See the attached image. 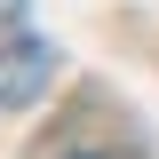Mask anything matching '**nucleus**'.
Returning <instances> with one entry per match:
<instances>
[{
	"label": "nucleus",
	"instance_id": "obj_1",
	"mask_svg": "<svg viewBox=\"0 0 159 159\" xmlns=\"http://www.w3.org/2000/svg\"><path fill=\"white\" fill-rule=\"evenodd\" d=\"M48 80H56V40H40V32L0 40V111L40 103V96H48Z\"/></svg>",
	"mask_w": 159,
	"mask_h": 159
},
{
	"label": "nucleus",
	"instance_id": "obj_2",
	"mask_svg": "<svg viewBox=\"0 0 159 159\" xmlns=\"http://www.w3.org/2000/svg\"><path fill=\"white\" fill-rule=\"evenodd\" d=\"M72 159H127V151H72Z\"/></svg>",
	"mask_w": 159,
	"mask_h": 159
}]
</instances>
